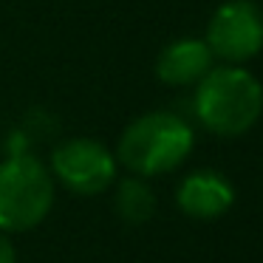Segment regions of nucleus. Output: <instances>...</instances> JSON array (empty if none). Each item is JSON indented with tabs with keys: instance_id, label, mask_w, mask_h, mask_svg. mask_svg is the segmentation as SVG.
I'll list each match as a JSON object with an SVG mask.
<instances>
[{
	"instance_id": "20e7f679",
	"label": "nucleus",
	"mask_w": 263,
	"mask_h": 263,
	"mask_svg": "<svg viewBox=\"0 0 263 263\" xmlns=\"http://www.w3.org/2000/svg\"><path fill=\"white\" fill-rule=\"evenodd\" d=\"M51 176L65 190L77 195H97L114 187L119 161L114 150H108L97 139H65L51 153Z\"/></svg>"
},
{
	"instance_id": "7ed1b4c3",
	"label": "nucleus",
	"mask_w": 263,
	"mask_h": 263,
	"mask_svg": "<svg viewBox=\"0 0 263 263\" xmlns=\"http://www.w3.org/2000/svg\"><path fill=\"white\" fill-rule=\"evenodd\" d=\"M54 206V176L34 153L0 161V232L34 229Z\"/></svg>"
},
{
	"instance_id": "f257e3e1",
	"label": "nucleus",
	"mask_w": 263,
	"mask_h": 263,
	"mask_svg": "<svg viewBox=\"0 0 263 263\" xmlns=\"http://www.w3.org/2000/svg\"><path fill=\"white\" fill-rule=\"evenodd\" d=\"M193 114L215 136H243L263 114V85L240 65H212L195 82Z\"/></svg>"
},
{
	"instance_id": "0eeeda50",
	"label": "nucleus",
	"mask_w": 263,
	"mask_h": 263,
	"mask_svg": "<svg viewBox=\"0 0 263 263\" xmlns=\"http://www.w3.org/2000/svg\"><path fill=\"white\" fill-rule=\"evenodd\" d=\"M212 65L215 57L204 37H178L161 48L156 60V77L170 88H187L195 85Z\"/></svg>"
},
{
	"instance_id": "6e6552de",
	"label": "nucleus",
	"mask_w": 263,
	"mask_h": 263,
	"mask_svg": "<svg viewBox=\"0 0 263 263\" xmlns=\"http://www.w3.org/2000/svg\"><path fill=\"white\" fill-rule=\"evenodd\" d=\"M114 210L127 227H142L156 212V193L142 176H127L114 181Z\"/></svg>"
},
{
	"instance_id": "f03ea898",
	"label": "nucleus",
	"mask_w": 263,
	"mask_h": 263,
	"mask_svg": "<svg viewBox=\"0 0 263 263\" xmlns=\"http://www.w3.org/2000/svg\"><path fill=\"white\" fill-rule=\"evenodd\" d=\"M195 147V133L190 122L170 110H153L122 130L116 144V161L142 178L164 176L176 170Z\"/></svg>"
},
{
	"instance_id": "39448f33",
	"label": "nucleus",
	"mask_w": 263,
	"mask_h": 263,
	"mask_svg": "<svg viewBox=\"0 0 263 263\" xmlns=\"http://www.w3.org/2000/svg\"><path fill=\"white\" fill-rule=\"evenodd\" d=\"M206 46L227 65H243L263 51V12L252 0H227L206 23Z\"/></svg>"
},
{
	"instance_id": "1a4fd4ad",
	"label": "nucleus",
	"mask_w": 263,
	"mask_h": 263,
	"mask_svg": "<svg viewBox=\"0 0 263 263\" xmlns=\"http://www.w3.org/2000/svg\"><path fill=\"white\" fill-rule=\"evenodd\" d=\"M0 263H17V255H14L12 238L6 232H0Z\"/></svg>"
},
{
	"instance_id": "423d86ee",
	"label": "nucleus",
	"mask_w": 263,
	"mask_h": 263,
	"mask_svg": "<svg viewBox=\"0 0 263 263\" xmlns=\"http://www.w3.org/2000/svg\"><path fill=\"white\" fill-rule=\"evenodd\" d=\"M176 204L187 218L195 221H215L227 215L235 204V187L218 170H193L178 181Z\"/></svg>"
}]
</instances>
